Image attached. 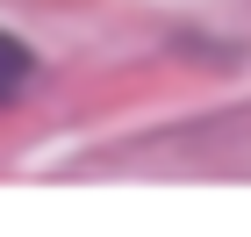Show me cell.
Masks as SVG:
<instances>
[{
  "label": "cell",
  "instance_id": "cell-1",
  "mask_svg": "<svg viewBox=\"0 0 251 237\" xmlns=\"http://www.w3.org/2000/svg\"><path fill=\"white\" fill-rule=\"evenodd\" d=\"M29 72H36V58H29V43H15L7 29H0V101H15L22 86H29Z\"/></svg>",
  "mask_w": 251,
  "mask_h": 237
}]
</instances>
